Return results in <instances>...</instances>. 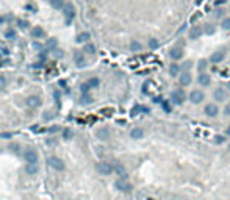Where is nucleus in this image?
I'll use <instances>...</instances> for the list:
<instances>
[{
  "instance_id": "nucleus-17",
  "label": "nucleus",
  "mask_w": 230,
  "mask_h": 200,
  "mask_svg": "<svg viewBox=\"0 0 230 200\" xmlns=\"http://www.w3.org/2000/svg\"><path fill=\"white\" fill-rule=\"evenodd\" d=\"M74 58H75V63H77V66H78V67H82L85 64V58H83V55L80 52H77L74 55Z\"/></svg>"
},
{
  "instance_id": "nucleus-29",
  "label": "nucleus",
  "mask_w": 230,
  "mask_h": 200,
  "mask_svg": "<svg viewBox=\"0 0 230 200\" xmlns=\"http://www.w3.org/2000/svg\"><path fill=\"white\" fill-rule=\"evenodd\" d=\"M5 36L8 39H16V31L14 30H8L6 33H5Z\"/></svg>"
},
{
  "instance_id": "nucleus-12",
  "label": "nucleus",
  "mask_w": 230,
  "mask_h": 200,
  "mask_svg": "<svg viewBox=\"0 0 230 200\" xmlns=\"http://www.w3.org/2000/svg\"><path fill=\"white\" fill-rule=\"evenodd\" d=\"M205 113H207L210 117H214L216 114H218V106H216V105H207Z\"/></svg>"
},
{
  "instance_id": "nucleus-5",
  "label": "nucleus",
  "mask_w": 230,
  "mask_h": 200,
  "mask_svg": "<svg viewBox=\"0 0 230 200\" xmlns=\"http://www.w3.org/2000/svg\"><path fill=\"white\" fill-rule=\"evenodd\" d=\"M189 100H191L193 103H200L202 100H204V92H200V91H191Z\"/></svg>"
},
{
  "instance_id": "nucleus-22",
  "label": "nucleus",
  "mask_w": 230,
  "mask_h": 200,
  "mask_svg": "<svg viewBox=\"0 0 230 200\" xmlns=\"http://www.w3.org/2000/svg\"><path fill=\"white\" fill-rule=\"evenodd\" d=\"M49 2H50V5L53 8H61L64 5V0H49Z\"/></svg>"
},
{
  "instance_id": "nucleus-7",
  "label": "nucleus",
  "mask_w": 230,
  "mask_h": 200,
  "mask_svg": "<svg viewBox=\"0 0 230 200\" xmlns=\"http://www.w3.org/2000/svg\"><path fill=\"white\" fill-rule=\"evenodd\" d=\"M63 11H64L66 20H67V24H69V22H71V19L75 16V11H74V8H72V5H66V6H63Z\"/></svg>"
},
{
  "instance_id": "nucleus-10",
  "label": "nucleus",
  "mask_w": 230,
  "mask_h": 200,
  "mask_svg": "<svg viewBox=\"0 0 230 200\" xmlns=\"http://www.w3.org/2000/svg\"><path fill=\"white\" fill-rule=\"evenodd\" d=\"M38 170H39L38 164H33V163H28V164L25 166V172H27L28 175H35V174H38Z\"/></svg>"
},
{
  "instance_id": "nucleus-3",
  "label": "nucleus",
  "mask_w": 230,
  "mask_h": 200,
  "mask_svg": "<svg viewBox=\"0 0 230 200\" xmlns=\"http://www.w3.org/2000/svg\"><path fill=\"white\" fill-rule=\"evenodd\" d=\"M47 163H49V166L53 167L55 170H63V169H64V164H63V161L60 160V158H56V156H50Z\"/></svg>"
},
{
  "instance_id": "nucleus-20",
  "label": "nucleus",
  "mask_w": 230,
  "mask_h": 200,
  "mask_svg": "<svg viewBox=\"0 0 230 200\" xmlns=\"http://www.w3.org/2000/svg\"><path fill=\"white\" fill-rule=\"evenodd\" d=\"M143 135H144V131L141 128H135L132 131V138L133 139H139V138H143Z\"/></svg>"
},
{
  "instance_id": "nucleus-23",
  "label": "nucleus",
  "mask_w": 230,
  "mask_h": 200,
  "mask_svg": "<svg viewBox=\"0 0 230 200\" xmlns=\"http://www.w3.org/2000/svg\"><path fill=\"white\" fill-rule=\"evenodd\" d=\"M97 136H99L100 139H107V138H108V130H105V128H100V130L97 131Z\"/></svg>"
},
{
  "instance_id": "nucleus-6",
  "label": "nucleus",
  "mask_w": 230,
  "mask_h": 200,
  "mask_svg": "<svg viewBox=\"0 0 230 200\" xmlns=\"http://www.w3.org/2000/svg\"><path fill=\"white\" fill-rule=\"evenodd\" d=\"M116 188L119 191H122V192H130V191H132V185L124 181V180H118L116 181Z\"/></svg>"
},
{
  "instance_id": "nucleus-1",
  "label": "nucleus",
  "mask_w": 230,
  "mask_h": 200,
  "mask_svg": "<svg viewBox=\"0 0 230 200\" xmlns=\"http://www.w3.org/2000/svg\"><path fill=\"white\" fill-rule=\"evenodd\" d=\"M96 169H97V172L100 175H110L111 172L114 170V167H113L110 163H107V161H100V163H97Z\"/></svg>"
},
{
  "instance_id": "nucleus-44",
  "label": "nucleus",
  "mask_w": 230,
  "mask_h": 200,
  "mask_svg": "<svg viewBox=\"0 0 230 200\" xmlns=\"http://www.w3.org/2000/svg\"><path fill=\"white\" fill-rule=\"evenodd\" d=\"M200 2H202V0H197V3H200Z\"/></svg>"
},
{
  "instance_id": "nucleus-28",
  "label": "nucleus",
  "mask_w": 230,
  "mask_h": 200,
  "mask_svg": "<svg viewBox=\"0 0 230 200\" xmlns=\"http://www.w3.org/2000/svg\"><path fill=\"white\" fill-rule=\"evenodd\" d=\"M178 70H180L178 64H175V63H174V64L171 66V75H177V74H178Z\"/></svg>"
},
{
  "instance_id": "nucleus-11",
  "label": "nucleus",
  "mask_w": 230,
  "mask_h": 200,
  "mask_svg": "<svg viewBox=\"0 0 230 200\" xmlns=\"http://www.w3.org/2000/svg\"><path fill=\"white\" fill-rule=\"evenodd\" d=\"M189 83H191V74H189V72H185V74L180 75V85L188 86Z\"/></svg>"
},
{
  "instance_id": "nucleus-38",
  "label": "nucleus",
  "mask_w": 230,
  "mask_h": 200,
  "mask_svg": "<svg viewBox=\"0 0 230 200\" xmlns=\"http://www.w3.org/2000/svg\"><path fill=\"white\" fill-rule=\"evenodd\" d=\"M138 111H141V106H135L133 110H132V114H133V116H136V114H138Z\"/></svg>"
},
{
  "instance_id": "nucleus-30",
  "label": "nucleus",
  "mask_w": 230,
  "mask_h": 200,
  "mask_svg": "<svg viewBox=\"0 0 230 200\" xmlns=\"http://www.w3.org/2000/svg\"><path fill=\"white\" fill-rule=\"evenodd\" d=\"M149 47H150V49H157V47H158V41H157V39H150V41H149Z\"/></svg>"
},
{
  "instance_id": "nucleus-39",
  "label": "nucleus",
  "mask_w": 230,
  "mask_h": 200,
  "mask_svg": "<svg viewBox=\"0 0 230 200\" xmlns=\"http://www.w3.org/2000/svg\"><path fill=\"white\" fill-rule=\"evenodd\" d=\"M27 25H28V24H27V20H19V27H20V28H27Z\"/></svg>"
},
{
  "instance_id": "nucleus-35",
  "label": "nucleus",
  "mask_w": 230,
  "mask_h": 200,
  "mask_svg": "<svg viewBox=\"0 0 230 200\" xmlns=\"http://www.w3.org/2000/svg\"><path fill=\"white\" fill-rule=\"evenodd\" d=\"M5 86H6V80L3 77H0V89H5Z\"/></svg>"
},
{
  "instance_id": "nucleus-45",
  "label": "nucleus",
  "mask_w": 230,
  "mask_h": 200,
  "mask_svg": "<svg viewBox=\"0 0 230 200\" xmlns=\"http://www.w3.org/2000/svg\"><path fill=\"white\" fill-rule=\"evenodd\" d=\"M229 150H230V145H229Z\"/></svg>"
},
{
  "instance_id": "nucleus-26",
  "label": "nucleus",
  "mask_w": 230,
  "mask_h": 200,
  "mask_svg": "<svg viewBox=\"0 0 230 200\" xmlns=\"http://www.w3.org/2000/svg\"><path fill=\"white\" fill-rule=\"evenodd\" d=\"M114 170L118 172L121 177H125V170H124V167L121 166V164H116V166H114Z\"/></svg>"
},
{
  "instance_id": "nucleus-34",
  "label": "nucleus",
  "mask_w": 230,
  "mask_h": 200,
  "mask_svg": "<svg viewBox=\"0 0 230 200\" xmlns=\"http://www.w3.org/2000/svg\"><path fill=\"white\" fill-rule=\"evenodd\" d=\"M222 27H224L225 30H227V28H230V17H229V19H224V22H222Z\"/></svg>"
},
{
  "instance_id": "nucleus-13",
  "label": "nucleus",
  "mask_w": 230,
  "mask_h": 200,
  "mask_svg": "<svg viewBox=\"0 0 230 200\" xmlns=\"http://www.w3.org/2000/svg\"><path fill=\"white\" fill-rule=\"evenodd\" d=\"M210 75H207L205 72H202V74L199 75V83L202 85V86H208L210 85Z\"/></svg>"
},
{
  "instance_id": "nucleus-18",
  "label": "nucleus",
  "mask_w": 230,
  "mask_h": 200,
  "mask_svg": "<svg viewBox=\"0 0 230 200\" xmlns=\"http://www.w3.org/2000/svg\"><path fill=\"white\" fill-rule=\"evenodd\" d=\"M33 36H35V38H44V36H46V31H44L41 27H35Z\"/></svg>"
},
{
  "instance_id": "nucleus-15",
  "label": "nucleus",
  "mask_w": 230,
  "mask_h": 200,
  "mask_svg": "<svg viewBox=\"0 0 230 200\" xmlns=\"http://www.w3.org/2000/svg\"><path fill=\"white\" fill-rule=\"evenodd\" d=\"M171 56H172L174 60H180V58L183 56V52H182V49H177V47H175V49H172V50H171Z\"/></svg>"
},
{
  "instance_id": "nucleus-27",
  "label": "nucleus",
  "mask_w": 230,
  "mask_h": 200,
  "mask_svg": "<svg viewBox=\"0 0 230 200\" xmlns=\"http://www.w3.org/2000/svg\"><path fill=\"white\" fill-rule=\"evenodd\" d=\"M85 52H86V53H89V55H92V53L96 52V47H94L92 44H88L86 47H85Z\"/></svg>"
},
{
  "instance_id": "nucleus-37",
  "label": "nucleus",
  "mask_w": 230,
  "mask_h": 200,
  "mask_svg": "<svg viewBox=\"0 0 230 200\" xmlns=\"http://www.w3.org/2000/svg\"><path fill=\"white\" fill-rule=\"evenodd\" d=\"M88 91H89V85H88V83H85V85L82 86V92H83V94H86Z\"/></svg>"
},
{
  "instance_id": "nucleus-42",
  "label": "nucleus",
  "mask_w": 230,
  "mask_h": 200,
  "mask_svg": "<svg viewBox=\"0 0 230 200\" xmlns=\"http://www.w3.org/2000/svg\"><path fill=\"white\" fill-rule=\"evenodd\" d=\"M69 136H71V131H69V130H66V131H64V138H66V139H69Z\"/></svg>"
},
{
  "instance_id": "nucleus-2",
  "label": "nucleus",
  "mask_w": 230,
  "mask_h": 200,
  "mask_svg": "<svg viewBox=\"0 0 230 200\" xmlns=\"http://www.w3.org/2000/svg\"><path fill=\"white\" fill-rule=\"evenodd\" d=\"M185 92H183V89H177V91H174L172 94H171V100H172L174 103H177V105H182V103L185 102Z\"/></svg>"
},
{
  "instance_id": "nucleus-4",
  "label": "nucleus",
  "mask_w": 230,
  "mask_h": 200,
  "mask_svg": "<svg viewBox=\"0 0 230 200\" xmlns=\"http://www.w3.org/2000/svg\"><path fill=\"white\" fill-rule=\"evenodd\" d=\"M27 163H33V164H38V153L35 152V150H27L24 153Z\"/></svg>"
},
{
  "instance_id": "nucleus-24",
  "label": "nucleus",
  "mask_w": 230,
  "mask_h": 200,
  "mask_svg": "<svg viewBox=\"0 0 230 200\" xmlns=\"http://www.w3.org/2000/svg\"><path fill=\"white\" fill-rule=\"evenodd\" d=\"M88 39H89V33H80L78 38H77L78 42H85V41H88Z\"/></svg>"
},
{
  "instance_id": "nucleus-31",
  "label": "nucleus",
  "mask_w": 230,
  "mask_h": 200,
  "mask_svg": "<svg viewBox=\"0 0 230 200\" xmlns=\"http://www.w3.org/2000/svg\"><path fill=\"white\" fill-rule=\"evenodd\" d=\"M205 33H207V35H213V33H214V27L211 25V24H210V25H207V28H205Z\"/></svg>"
},
{
  "instance_id": "nucleus-43",
  "label": "nucleus",
  "mask_w": 230,
  "mask_h": 200,
  "mask_svg": "<svg viewBox=\"0 0 230 200\" xmlns=\"http://www.w3.org/2000/svg\"><path fill=\"white\" fill-rule=\"evenodd\" d=\"M2 138H5V139H6V138H11V133H3Z\"/></svg>"
},
{
  "instance_id": "nucleus-9",
  "label": "nucleus",
  "mask_w": 230,
  "mask_h": 200,
  "mask_svg": "<svg viewBox=\"0 0 230 200\" xmlns=\"http://www.w3.org/2000/svg\"><path fill=\"white\" fill-rule=\"evenodd\" d=\"M224 56H225V53L222 52V50H218V52H214L213 55H211L210 61L211 63H221V61L224 60Z\"/></svg>"
},
{
  "instance_id": "nucleus-19",
  "label": "nucleus",
  "mask_w": 230,
  "mask_h": 200,
  "mask_svg": "<svg viewBox=\"0 0 230 200\" xmlns=\"http://www.w3.org/2000/svg\"><path fill=\"white\" fill-rule=\"evenodd\" d=\"M214 99H216V100H225V92H224V89H222V88L216 89V92H214Z\"/></svg>"
},
{
  "instance_id": "nucleus-41",
  "label": "nucleus",
  "mask_w": 230,
  "mask_h": 200,
  "mask_svg": "<svg viewBox=\"0 0 230 200\" xmlns=\"http://www.w3.org/2000/svg\"><path fill=\"white\" fill-rule=\"evenodd\" d=\"M224 113H225V114H227V116L230 114V103H229L227 106H225V110H224Z\"/></svg>"
},
{
  "instance_id": "nucleus-14",
  "label": "nucleus",
  "mask_w": 230,
  "mask_h": 200,
  "mask_svg": "<svg viewBox=\"0 0 230 200\" xmlns=\"http://www.w3.org/2000/svg\"><path fill=\"white\" fill-rule=\"evenodd\" d=\"M27 105L28 106H39L41 105V100H39V97H28V100H27Z\"/></svg>"
},
{
  "instance_id": "nucleus-32",
  "label": "nucleus",
  "mask_w": 230,
  "mask_h": 200,
  "mask_svg": "<svg viewBox=\"0 0 230 200\" xmlns=\"http://www.w3.org/2000/svg\"><path fill=\"white\" fill-rule=\"evenodd\" d=\"M224 141H225V138H224V136H221V135L214 136V142H216V144H222Z\"/></svg>"
},
{
  "instance_id": "nucleus-40",
  "label": "nucleus",
  "mask_w": 230,
  "mask_h": 200,
  "mask_svg": "<svg viewBox=\"0 0 230 200\" xmlns=\"http://www.w3.org/2000/svg\"><path fill=\"white\" fill-rule=\"evenodd\" d=\"M189 67H191V61H186L183 64V69H189Z\"/></svg>"
},
{
  "instance_id": "nucleus-25",
  "label": "nucleus",
  "mask_w": 230,
  "mask_h": 200,
  "mask_svg": "<svg viewBox=\"0 0 230 200\" xmlns=\"http://www.w3.org/2000/svg\"><path fill=\"white\" fill-rule=\"evenodd\" d=\"M99 78H91V80H88V85H89V88H97L99 86Z\"/></svg>"
},
{
  "instance_id": "nucleus-8",
  "label": "nucleus",
  "mask_w": 230,
  "mask_h": 200,
  "mask_svg": "<svg viewBox=\"0 0 230 200\" xmlns=\"http://www.w3.org/2000/svg\"><path fill=\"white\" fill-rule=\"evenodd\" d=\"M200 35H202V28L200 27H191V30H189V38L191 39H197V38H200Z\"/></svg>"
},
{
  "instance_id": "nucleus-33",
  "label": "nucleus",
  "mask_w": 230,
  "mask_h": 200,
  "mask_svg": "<svg viewBox=\"0 0 230 200\" xmlns=\"http://www.w3.org/2000/svg\"><path fill=\"white\" fill-rule=\"evenodd\" d=\"M163 110L166 113H171V111H172V108H171V105H169L168 102H163Z\"/></svg>"
},
{
  "instance_id": "nucleus-36",
  "label": "nucleus",
  "mask_w": 230,
  "mask_h": 200,
  "mask_svg": "<svg viewBox=\"0 0 230 200\" xmlns=\"http://www.w3.org/2000/svg\"><path fill=\"white\" fill-rule=\"evenodd\" d=\"M205 67H207V61H200V63H199V70H200V72L205 70Z\"/></svg>"
},
{
  "instance_id": "nucleus-16",
  "label": "nucleus",
  "mask_w": 230,
  "mask_h": 200,
  "mask_svg": "<svg viewBox=\"0 0 230 200\" xmlns=\"http://www.w3.org/2000/svg\"><path fill=\"white\" fill-rule=\"evenodd\" d=\"M46 49L47 50H55L56 49V39L55 38H49L47 44H46Z\"/></svg>"
},
{
  "instance_id": "nucleus-21",
  "label": "nucleus",
  "mask_w": 230,
  "mask_h": 200,
  "mask_svg": "<svg viewBox=\"0 0 230 200\" xmlns=\"http://www.w3.org/2000/svg\"><path fill=\"white\" fill-rule=\"evenodd\" d=\"M143 49L141 42H138V41H133L132 44H130V50H133V52H139V50Z\"/></svg>"
}]
</instances>
